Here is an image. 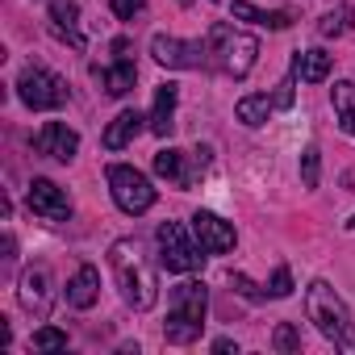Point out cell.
<instances>
[{
	"label": "cell",
	"instance_id": "16",
	"mask_svg": "<svg viewBox=\"0 0 355 355\" xmlns=\"http://www.w3.org/2000/svg\"><path fill=\"white\" fill-rule=\"evenodd\" d=\"M96 297H101V272H96L92 263H80L76 276L67 280V305H76V309H92Z\"/></svg>",
	"mask_w": 355,
	"mask_h": 355
},
{
	"label": "cell",
	"instance_id": "3",
	"mask_svg": "<svg viewBox=\"0 0 355 355\" xmlns=\"http://www.w3.org/2000/svg\"><path fill=\"white\" fill-rule=\"evenodd\" d=\"M305 313H309V322H313L334 347L355 351V322H351V309H347V301H343L326 280H313V284L305 288Z\"/></svg>",
	"mask_w": 355,
	"mask_h": 355
},
{
	"label": "cell",
	"instance_id": "7",
	"mask_svg": "<svg viewBox=\"0 0 355 355\" xmlns=\"http://www.w3.org/2000/svg\"><path fill=\"white\" fill-rule=\"evenodd\" d=\"M155 243H159V263H163L167 272H197V268L205 263L201 243H193L180 222H163V226L155 230Z\"/></svg>",
	"mask_w": 355,
	"mask_h": 355
},
{
	"label": "cell",
	"instance_id": "5",
	"mask_svg": "<svg viewBox=\"0 0 355 355\" xmlns=\"http://www.w3.org/2000/svg\"><path fill=\"white\" fill-rule=\"evenodd\" d=\"M105 180H109V193H113L117 209H121V214H130V218L146 214V209L155 205V197H159V193H155V184L146 180L138 167H130V163H109Z\"/></svg>",
	"mask_w": 355,
	"mask_h": 355
},
{
	"label": "cell",
	"instance_id": "18",
	"mask_svg": "<svg viewBox=\"0 0 355 355\" xmlns=\"http://www.w3.org/2000/svg\"><path fill=\"white\" fill-rule=\"evenodd\" d=\"M330 63H334V59H330L322 46H313V51H297V55H293V71H297L305 84H322V80L330 76Z\"/></svg>",
	"mask_w": 355,
	"mask_h": 355
},
{
	"label": "cell",
	"instance_id": "20",
	"mask_svg": "<svg viewBox=\"0 0 355 355\" xmlns=\"http://www.w3.org/2000/svg\"><path fill=\"white\" fill-rule=\"evenodd\" d=\"M234 113H239V121H243V125H263V121L276 113V101H272L268 92H251V96H243V101H239V109H234Z\"/></svg>",
	"mask_w": 355,
	"mask_h": 355
},
{
	"label": "cell",
	"instance_id": "12",
	"mask_svg": "<svg viewBox=\"0 0 355 355\" xmlns=\"http://www.w3.org/2000/svg\"><path fill=\"white\" fill-rule=\"evenodd\" d=\"M30 209L42 218V222H71V197L55 184V180H30V193H26Z\"/></svg>",
	"mask_w": 355,
	"mask_h": 355
},
{
	"label": "cell",
	"instance_id": "2",
	"mask_svg": "<svg viewBox=\"0 0 355 355\" xmlns=\"http://www.w3.org/2000/svg\"><path fill=\"white\" fill-rule=\"evenodd\" d=\"M205 313H209V288L201 280H184L171 288V305H167V322H163V338L171 347H189L201 338L205 330Z\"/></svg>",
	"mask_w": 355,
	"mask_h": 355
},
{
	"label": "cell",
	"instance_id": "30",
	"mask_svg": "<svg viewBox=\"0 0 355 355\" xmlns=\"http://www.w3.org/2000/svg\"><path fill=\"white\" fill-rule=\"evenodd\" d=\"M293 84H297V71H288V76H284V84H280V92L272 96V101H276V109H293Z\"/></svg>",
	"mask_w": 355,
	"mask_h": 355
},
{
	"label": "cell",
	"instance_id": "9",
	"mask_svg": "<svg viewBox=\"0 0 355 355\" xmlns=\"http://www.w3.org/2000/svg\"><path fill=\"white\" fill-rule=\"evenodd\" d=\"M150 55H155V63H163V67H171V71L209 67V46H205V38L184 42V38H171V34H155V38H150Z\"/></svg>",
	"mask_w": 355,
	"mask_h": 355
},
{
	"label": "cell",
	"instance_id": "1",
	"mask_svg": "<svg viewBox=\"0 0 355 355\" xmlns=\"http://www.w3.org/2000/svg\"><path fill=\"white\" fill-rule=\"evenodd\" d=\"M109 268H113V280H117L121 301L130 309L146 313L159 301V276H155V263L146 259V251H142L138 239H117L109 247Z\"/></svg>",
	"mask_w": 355,
	"mask_h": 355
},
{
	"label": "cell",
	"instance_id": "17",
	"mask_svg": "<svg viewBox=\"0 0 355 355\" xmlns=\"http://www.w3.org/2000/svg\"><path fill=\"white\" fill-rule=\"evenodd\" d=\"M142 113L138 109H121L113 121H109V130H105V150H121V146H130L138 134H142Z\"/></svg>",
	"mask_w": 355,
	"mask_h": 355
},
{
	"label": "cell",
	"instance_id": "22",
	"mask_svg": "<svg viewBox=\"0 0 355 355\" xmlns=\"http://www.w3.org/2000/svg\"><path fill=\"white\" fill-rule=\"evenodd\" d=\"M80 5L76 0H51V30H76Z\"/></svg>",
	"mask_w": 355,
	"mask_h": 355
},
{
	"label": "cell",
	"instance_id": "11",
	"mask_svg": "<svg viewBox=\"0 0 355 355\" xmlns=\"http://www.w3.org/2000/svg\"><path fill=\"white\" fill-rule=\"evenodd\" d=\"M189 222H193V239L201 243V251H205V255H226V251H234L239 234H234V226H230V222H222L218 214L197 209Z\"/></svg>",
	"mask_w": 355,
	"mask_h": 355
},
{
	"label": "cell",
	"instance_id": "26",
	"mask_svg": "<svg viewBox=\"0 0 355 355\" xmlns=\"http://www.w3.org/2000/svg\"><path fill=\"white\" fill-rule=\"evenodd\" d=\"M318 180H322V150L318 146H305V155H301V184L305 189H318Z\"/></svg>",
	"mask_w": 355,
	"mask_h": 355
},
{
	"label": "cell",
	"instance_id": "6",
	"mask_svg": "<svg viewBox=\"0 0 355 355\" xmlns=\"http://www.w3.org/2000/svg\"><path fill=\"white\" fill-rule=\"evenodd\" d=\"M17 96H21V105H26V109L46 113V109H63V105H67V96H71V88H67V80H63V76H55V71H46V67L30 63V67L17 76Z\"/></svg>",
	"mask_w": 355,
	"mask_h": 355
},
{
	"label": "cell",
	"instance_id": "21",
	"mask_svg": "<svg viewBox=\"0 0 355 355\" xmlns=\"http://www.w3.org/2000/svg\"><path fill=\"white\" fill-rule=\"evenodd\" d=\"M330 101H334V113H338V125L355 138V84L351 80H338L330 88Z\"/></svg>",
	"mask_w": 355,
	"mask_h": 355
},
{
	"label": "cell",
	"instance_id": "13",
	"mask_svg": "<svg viewBox=\"0 0 355 355\" xmlns=\"http://www.w3.org/2000/svg\"><path fill=\"white\" fill-rule=\"evenodd\" d=\"M113 55H117V63H113V67H92V80H96L109 96H125V92L134 88V80H138V67H134V59H130V38H117V42H113Z\"/></svg>",
	"mask_w": 355,
	"mask_h": 355
},
{
	"label": "cell",
	"instance_id": "29",
	"mask_svg": "<svg viewBox=\"0 0 355 355\" xmlns=\"http://www.w3.org/2000/svg\"><path fill=\"white\" fill-rule=\"evenodd\" d=\"M109 5H113V13H117L121 21H134V17L146 9V0H109Z\"/></svg>",
	"mask_w": 355,
	"mask_h": 355
},
{
	"label": "cell",
	"instance_id": "10",
	"mask_svg": "<svg viewBox=\"0 0 355 355\" xmlns=\"http://www.w3.org/2000/svg\"><path fill=\"white\" fill-rule=\"evenodd\" d=\"M17 301L26 313L34 318H46L51 305H55V280H51V268L46 263H34L17 276Z\"/></svg>",
	"mask_w": 355,
	"mask_h": 355
},
{
	"label": "cell",
	"instance_id": "24",
	"mask_svg": "<svg viewBox=\"0 0 355 355\" xmlns=\"http://www.w3.org/2000/svg\"><path fill=\"white\" fill-rule=\"evenodd\" d=\"M272 347H276L280 355H297V351H301V330H297L293 322H280V326L272 330Z\"/></svg>",
	"mask_w": 355,
	"mask_h": 355
},
{
	"label": "cell",
	"instance_id": "27",
	"mask_svg": "<svg viewBox=\"0 0 355 355\" xmlns=\"http://www.w3.org/2000/svg\"><path fill=\"white\" fill-rule=\"evenodd\" d=\"M263 288H268V297H276V301H280V297H288V293H293V272H288V268L280 263V268L272 272V280H268Z\"/></svg>",
	"mask_w": 355,
	"mask_h": 355
},
{
	"label": "cell",
	"instance_id": "4",
	"mask_svg": "<svg viewBox=\"0 0 355 355\" xmlns=\"http://www.w3.org/2000/svg\"><path fill=\"white\" fill-rule=\"evenodd\" d=\"M205 46H209V67H218V71H226V76H234V80L251 76V67H255V59H259V42H255L251 34L226 26V21H214V26H209Z\"/></svg>",
	"mask_w": 355,
	"mask_h": 355
},
{
	"label": "cell",
	"instance_id": "28",
	"mask_svg": "<svg viewBox=\"0 0 355 355\" xmlns=\"http://www.w3.org/2000/svg\"><path fill=\"white\" fill-rule=\"evenodd\" d=\"M230 288L234 293H243L247 301H268V288H259V284H251L243 272H230Z\"/></svg>",
	"mask_w": 355,
	"mask_h": 355
},
{
	"label": "cell",
	"instance_id": "15",
	"mask_svg": "<svg viewBox=\"0 0 355 355\" xmlns=\"http://www.w3.org/2000/svg\"><path fill=\"white\" fill-rule=\"evenodd\" d=\"M175 101H180V88H175V84H159L155 88V105L146 113V130L155 138H167L175 130Z\"/></svg>",
	"mask_w": 355,
	"mask_h": 355
},
{
	"label": "cell",
	"instance_id": "8",
	"mask_svg": "<svg viewBox=\"0 0 355 355\" xmlns=\"http://www.w3.org/2000/svg\"><path fill=\"white\" fill-rule=\"evenodd\" d=\"M205 167H209V146H197V150L167 146V150L155 155V175H163V180L175 184V189H193L205 175Z\"/></svg>",
	"mask_w": 355,
	"mask_h": 355
},
{
	"label": "cell",
	"instance_id": "19",
	"mask_svg": "<svg viewBox=\"0 0 355 355\" xmlns=\"http://www.w3.org/2000/svg\"><path fill=\"white\" fill-rule=\"evenodd\" d=\"M230 13H234L239 21H251V26H263V30H288V26H293V17H288V13H268V9H255L251 0H234Z\"/></svg>",
	"mask_w": 355,
	"mask_h": 355
},
{
	"label": "cell",
	"instance_id": "33",
	"mask_svg": "<svg viewBox=\"0 0 355 355\" xmlns=\"http://www.w3.org/2000/svg\"><path fill=\"white\" fill-rule=\"evenodd\" d=\"M351 226H355V218H351Z\"/></svg>",
	"mask_w": 355,
	"mask_h": 355
},
{
	"label": "cell",
	"instance_id": "14",
	"mask_svg": "<svg viewBox=\"0 0 355 355\" xmlns=\"http://www.w3.org/2000/svg\"><path fill=\"white\" fill-rule=\"evenodd\" d=\"M34 150L46 155V159H59V163H71L76 150H80V134L63 121H46L38 134H34Z\"/></svg>",
	"mask_w": 355,
	"mask_h": 355
},
{
	"label": "cell",
	"instance_id": "31",
	"mask_svg": "<svg viewBox=\"0 0 355 355\" xmlns=\"http://www.w3.org/2000/svg\"><path fill=\"white\" fill-rule=\"evenodd\" d=\"M214 351H218V355H230V351L239 355V343H234V338H218V343H214Z\"/></svg>",
	"mask_w": 355,
	"mask_h": 355
},
{
	"label": "cell",
	"instance_id": "23",
	"mask_svg": "<svg viewBox=\"0 0 355 355\" xmlns=\"http://www.w3.org/2000/svg\"><path fill=\"white\" fill-rule=\"evenodd\" d=\"M30 347H34V351H67V330H59V326H42V330H34Z\"/></svg>",
	"mask_w": 355,
	"mask_h": 355
},
{
	"label": "cell",
	"instance_id": "25",
	"mask_svg": "<svg viewBox=\"0 0 355 355\" xmlns=\"http://www.w3.org/2000/svg\"><path fill=\"white\" fill-rule=\"evenodd\" d=\"M347 26H351V9L343 5V9H330V13L318 21V34H322V38H338V34H347Z\"/></svg>",
	"mask_w": 355,
	"mask_h": 355
},
{
	"label": "cell",
	"instance_id": "32",
	"mask_svg": "<svg viewBox=\"0 0 355 355\" xmlns=\"http://www.w3.org/2000/svg\"><path fill=\"white\" fill-rule=\"evenodd\" d=\"M180 5H193V0H180Z\"/></svg>",
	"mask_w": 355,
	"mask_h": 355
}]
</instances>
